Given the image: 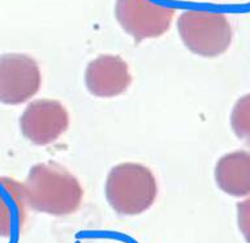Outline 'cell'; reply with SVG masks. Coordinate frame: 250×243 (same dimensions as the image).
<instances>
[{"label":"cell","mask_w":250,"mask_h":243,"mask_svg":"<svg viewBox=\"0 0 250 243\" xmlns=\"http://www.w3.org/2000/svg\"><path fill=\"white\" fill-rule=\"evenodd\" d=\"M175 13L172 0H116L115 4L117 23L137 43L166 34Z\"/></svg>","instance_id":"4"},{"label":"cell","mask_w":250,"mask_h":243,"mask_svg":"<svg viewBox=\"0 0 250 243\" xmlns=\"http://www.w3.org/2000/svg\"><path fill=\"white\" fill-rule=\"evenodd\" d=\"M215 182L224 194L233 197L250 195V152L236 150L222 156L215 166Z\"/></svg>","instance_id":"9"},{"label":"cell","mask_w":250,"mask_h":243,"mask_svg":"<svg viewBox=\"0 0 250 243\" xmlns=\"http://www.w3.org/2000/svg\"><path fill=\"white\" fill-rule=\"evenodd\" d=\"M130 84L128 63L117 55H101L86 67L85 85L95 97H117L125 93Z\"/></svg>","instance_id":"7"},{"label":"cell","mask_w":250,"mask_h":243,"mask_svg":"<svg viewBox=\"0 0 250 243\" xmlns=\"http://www.w3.org/2000/svg\"><path fill=\"white\" fill-rule=\"evenodd\" d=\"M69 127V114L56 99H35L23 110L20 128L27 140L35 145H50Z\"/></svg>","instance_id":"6"},{"label":"cell","mask_w":250,"mask_h":243,"mask_svg":"<svg viewBox=\"0 0 250 243\" xmlns=\"http://www.w3.org/2000/svg\"><path fill=\"white\" fill-rule=\"evenodd\" d=\"M42 86V72L34 58L25 54L0 55V102L21 105Z\"/></svg>","instance_id":"5"},{"label":"cell","mask_w":250,"mask_h":243,"mask_svg":"<svg viewBox=\"0 0 250 243\" xmlns=\"http://www.w3.org/2000/svg\"><path fill=\"white\" fill-rule=\"evenodd\" d=\"M237 225L246 243H250V197L237 204Z\"/></svg>","instance_id":"11"},{"label":"cell","mask_w":250,"mask_h":243,"mask_svg":"<svg viewBox=\"0 0 250 243\" xmlns=\"http://www.w3.org/2000/svg\"><path fill=\"white\" fill-rule=\"evenodd\" d=\"M105 197L121 216H137L151 208L158 196L155 175L145 165L124 162L111 169L105 179Z\"/></svg>","instance_id":"2"},{"label":"cell","mask_w":250,"mask_h":243,"mask_svg":"<svg viewBox=\"0 0 250 243\" xmlns=\"http://www.w3.org/2000/svg\"><path fill=\"white\" fill-rule=\"evenodd\" d=\"M230 127L234 135L250 146V94L242 96L230 113Z\"/></svg>","instance_id":"10"},{"label":"cell","mask_w":250,"mask_h":243,"mask_svg":"<svg viewBox=\"0 0 250 243\" xmlns=\"http://www.w3.org/2000/svg\"><path fill=\"white\" fill-rule=\"evenodd\" d=\"M29 204L23 183L9 176H0V237L12 238L22 230Z\"/></svg>","instance_id":"8"},{"label":"cell","mask_w":250,"mask_h":243,"mask_svg":"<svg viewBox=\"0 0 250 243\" xmlns=\"http://www.w3.org/2000/svg\"><path fill=\"white\" fill-rule=\"evenodd\" d=\"M29 208L62 217L81 207L83 190L78 179L56 162L34 165L23 182Z\"/></svg>","instance_id":"1"},{"label":"cell","mask_w":250,"mask_h":243,"mask_svg":"<svg viewBox=\"0 0 250 243\" xmlns=\"http://www.w3.org/2000/svg\"><path fill=\"white\" fill-rule=\"evenodd\" d=\"M177 31L188 50L203 58L224 54L233 37L227 16L206 9L183 12L177 19Z\"/></svg>","instance_id":"3"}]
</instances>
